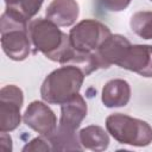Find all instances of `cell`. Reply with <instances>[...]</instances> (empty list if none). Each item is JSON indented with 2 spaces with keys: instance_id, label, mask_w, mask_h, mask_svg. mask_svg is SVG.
<instances>
[{
  "instance_id": "cell-1",
  "label": "cell",
  "mask_w": 152,
  "mask_h": 152,
  "mask_svg": "<svg viewBox=\"0 0 152 152\" xmlns=\"http://www.w3.org/2000/svg\"><path fill=\"white\" fill-rule=\"evenodd\" d=\"M28 37L37 51L42 52L52 62L66 65L74 51V46L69 34L64 33L59 26L48 18L30 20Z\"/></svg>"
},
{
  "instance_id": "cell-2",
  "label": "cell",
  "mask_w": 152,
  "mask_h": 152,
  "mask_svg": "<svg viewBox=\"0 0 152 152\" xmlns=\"http://www.w3.org/2000/svg\"><path fill=\"white\" fill-rule=\"evenodd\" d=\"M86 75L74 65H62L51 71L43 81L40 96L50 104H62L78 94Z\"/></svg>"
},
{
  "instance_id": "cell-3",
  "label": "cell",
  "mask_w": 152,
  "mask_h": 152,
  "mask_svg": "<svg viewBox=\"0 0 152 152\" xmlns=\"http://www.w3.org/2000/svg\"><path fill=\"white\" fill-rule=\"evenodd\" d=\"M28 23L30 21L10 10H5L1 15V48L5 55L12 61L21 62L26 59L31 52Z\"/></svg>"
},
{
  "instance_id": "cell-4",
  "label": "cell",
  "mask_w": 152,
  "mask_h": 152,
  "mask_svg": "<svg viewBox=\"0 0 152 152\" xmlns=\"http://www.w3.org/2000/svg\"><path fill=\"white\" fill-rule=\"evenodd\" d=\"M107 132L120 144L145 147L152 142V127L148 122L122 113H114L106 119Z\"/></svg>"
},
{
  "instance_id": "cell-5",
  "label": "cell",
  "mask_w": 152,
  "mask_h": 152,
  "mask_svg": "<svg viewBox=\"0 0 152 152\" xmlns=\"http://www.w3.org/2000/svg\"><path fill=\"white\" fill-rule=\"evenodd\" d=\"M112 34L107 25L95 19H84L77 23L69 32L72 46L81 51L94 52Z\"/></svg>"
},
{
  "instance_id": "cell-6",
  "label": "cell",
  "mask_w": 152,
  "mask_h": 152,
  "mask_svg": "<svg viewBox=\"0 0 152 152\" xmlns=\"http://www.w3.org/2000/svg\"><path fill=\"white\" fill-rule=\"evenodd\" d=\"M23 103L24 93L19 87L7 84L0 89V132H12L20 125Z\"/></svg>"
},
{
  "instance_id": "cell-7",
  "label": "cell",
  "mask_w": 152,
  "mask_h": 152,
  "mask_svg": "<svg viewBox=\"0 0 152 152\" xmlns=\"http://www.w3.org/2000/svg\"><path fill=\"white\" fill-rule=\"evenodd\" d=\"M23 120L26 126L48 138L57 128V116L53 110L42 101H32L23 114Z\"/></svg>"
},
{
  "instance_id": "cell-8",
  "label": "cell",
  "mask_w": 152,
  "mask_h": 152,
  "mask_svg": "<svg viewBox=\"0 0 152 152\" xmlns=\"http://www.w3.org/2000/svg\"><path fill=\"white\" fill-rule=\"evenodd\" d=\"M118 66L133 71L142 77H152V45H129Z\"/></svg>"
},
{
  "instance_id": "cell-9",
  "label": "cell",
  "mask_w": 152,
  "mask_h": 152,
  "mask_svg": "<svg viewBox=\"0 0 152 152\" xmlns=\"http://www.w3.org/2000/svg\"><path fill=\"white\" fill-rule=\"evenodd\" d=\"M131 42L121 34H110L97 50L94 51L99 69H107L110 65H118L124 57Z\"/></svg>"
},
{
  "instance_id": "cell-10",
  "label": "cell",
  "mask_w": 152,
  "mask_h": 152,
  "mask_svg": "<svg viewBox=\"0 0 152 152\" xmlns=\"http://www.w3.org/2000/svg\"><path fill=\"white\" fill-rule=\"evenodd\" d=\"M88 107L83 96L78 93L61 104L58 127L70 132H77L83 119L87 116Z\"/></svg>"
},
{
  "instance_id": "cell-11",
  "label": "cell",
  "mask_w": 152,
  "mask_h": 152,
  "mask_svg": "<svg viewBox=\"0 0 152 152\" xmlns=\"http://www.w3.org/2000/svg\"><path fill=\"white\" fill-rule=\"evenodd\" d=\"M80 6L76 0H52L46 7L45 15L59 27H68L76 23Z\"/></svg>"
},
{
  "instance_id": "cell-12",
  "label": "cell",
  "mask_w": 152,
  "mask_h": 152,
  "mask_svg": "<svg viewBox=\"0 0 152 152\" xmlns=\"http://www.w3.org/2000/svg\"><path fill=\"white\" fill-rule=\"evenodd\" d=\"M131 99L129 83L122 78H114L108 81L101 93V101L107 108L125 107Z\"/></svg>"
},
{
  "instance_id": "cell-13",
  "label": "cell",
  "mask_w": 152,
  "mask_h": 152,
  "mask_svg": "<svg viewBox=\"0 0 152 152\" xmlns=\"http://www.w3.org/2000/svg\"><path fill=\"white\" fill-rule=\"evenodd\" d=\"M78 139L83 150L95 152L104 151L109 146V135L101 126L89 125L78 132Z\"/></svg>"
},
{
  "instance_id": "cell-14",
  "label": "cell",
  "mask_w": 152,
  "mask_h": 152,
  "mask_svg": "<svg viewBox=\"0 0 152 152\" xmlns=\"http://www.w3.org/2000/svg\"><path fill=\"white\" fill-rule=\"evenodd\" d=\"M48 141L52 151H82L83 147L78 139L77 132L65 131L57 126L56 131L49 135Z\"/></svg>"
},
{
  "instance_id": "cell-15",
  "label": "cell",
  "mask_w": 152,
  "mask_h": 152,
  "mask_svg": "<svg viewBox=\"0 0 152 152\" xmlns=\"http://www.w3.org/2000/svg\"><path fill=\"white\" fill-rule=\"evenodd\" d=\"M131 30L142 39H152V11L135 12L129 20Z\"/></svg>"
},
{
  "instance_id": "cell-16",
  "label": "cell",
  "mask_w": 152,
  "mask_h": 152,
  "mask_svg": "<svg viewBox=\"0 0 152 152\" xmlns=\"http://www.w3.org/2000/svg\"><path fill=\"white\" fill-rule=\"evenodd\" d=\"M44 0H15L12 5L6 6V10L13 11L27 21H30L40 10Z\"/></svg>"
},
{
  "instance_id": "cell-17",
  "label": "cell",
  "mask_w": 152,
  "mask_h": 152,
  "mask_svg": "<svg viewBox=\"0 0 152 152\" xmlns=\"http://www.w3.org/2000/svg\"><path fill=\"white\" fill-rule=\"evenodd\" d=\"M23 152H48V151H52L51 150V146L48 141V139L43 135L40 137H37V138H33L32 140H30L21 150Z\"/></svg>"
},
{
  "instance_id": "cell-18",
  "label": "cell",
  "mask_w": 152,
  "mask_h": 152,
  "mask_svg": "<svg viewBox=\"0 0 152 152\" xmlns=\"http://www.w3.org/2000/svg\"><path fill=\"white\" fill-rule=\"evenodd\" d=\"M101 6L110 12H120L128 7L132 0H99Z\"/></svg>"
},
{
  "instance_id": "cell-19",
  "label": "cell",
  "mask_w": 152,
  "mask_h": 152,
  "mask_svg": "<svg viewBox=\"0 0 152 152\" xmlns=\"http://www.w3.org/2000/svg\"><path fill=\"white\" fill-rule=\"evenodd\" d=\"M13 150L12 138L7 134V132H1L0 134V151L2 152H11Z\"/></svg>"
},
{
  "instance_id": "cell-20",
  "label": "cell",
  "mask_w": 152,
  "mask_h": 152,
  "mask_svg": "<svg viewBox=\"0 0 152 152\" xmlns=\"http://www.w3.org/2000/svg\"><path fill=\"white\" fill-rule=\"evenodd\" d=\"M5 1V4H6V6H10V5H12L15 0H4Z\"/></svg>"
},
{
  "instance_id": "cell-21",
  "label": "cell",
  "mask_w": 152,
  "mask_h": 152,
  "mask_svg": "<svg viewBox=\"0 0 152 152\" xmlns=\"http://www.w3.org/2000/svg\"><path fill=\"white\" fill-rule=\"evenodd\" d=\"M150 1H152V0H150Z\"/></svg>"
}]
</instances>
